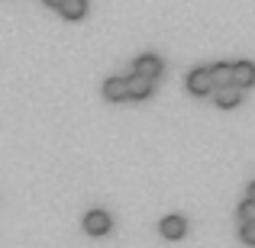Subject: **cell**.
Masks as SVG:
<instances>
[{
	"instance_id": "cell-1",
	"label": "cell",
	"mask_w": 255,
	"mask_h": 248,
	"mask_svg": "<svg viewBox=\"0 0 255 248\" xmlns=\"http://www.w3.org/2000/svg\"><path fill=\"white\" fill-rule=\"evenodd\" d=\"M187 90L194 97H207L210 90H217V81H213V71L210 68H194L187 75Z\"/></svg>"
},
{
	"instance_id": "cell-2",
	"label": "cell",
	"mask_w": 255,
	"mask_h": 248,
	"mask_svg": "<svg viewBox=\"0 0 255 248\" xmlns=\"http://www.w3.org/2000/svg\"><path fill=\"white\" fill-rule=\"evenodd\" d=\"M110 226H113V219H110L107 210H91L84 216V232H87V236H107Z\"/></svg>"
},
{
	"instance_id": "cell-3",
	"label": "cell",
	"mask_w": 255,
	"mask_h": 248,
	"mask_svg": "<svg viewBox=\"0 0 255 248\" xmlns=\"http://www.w3.org/2000/svg\"><path fill=\"white\" fill-rule=\"evenodd\" d=\"M213 100H217V106H223V110H233V106L243 103V87L239 84H223L213 90Z\"/></svg>"
},
{
	"instance_id": "cell-4",
	"label": "cell",
	"mask_w": 255,
	"mask_h": 248,
	"mask_svg": "<svg viewBox=\"0 0 255 248\" xmlns=\"http://www.w3.org/2000/svg\"><path fill=\"white\" fill-rule=\"evenodd\" d=\"M104 97L107 100H126L129 97V78H107L104 81Z\"/></svg>"
},
{
	"instance_id": "cell-5",
	"label": "cell",
	"mask_w": 255,
	"mask_h": 248,
	"mask_svg": "<svg viewBox=\"0 0 255 248\" xmlns=\"http://www.w3.org/2000/svg\"><path fill=\"white\" fill-rule=\"evenodd\" d=\"M158 232H162L165 239H171V242H178V239L187 232L184 216H165V219H162V226H158Z\"/></svg>"
},
{
	"instance_id": "cell-6",
	"label": "cell",
	"mask_w": 255,
	"mask_h": 248,
	"mask_svg": "<svg viewBox=\"0 0 255 248\" xmlns=\"http://www.w3.org/2000/svg\"><path fill=\"white\" fill-rule=\"evenodd\" d=\"M136 75L152 78V81H155V78L162 75V58H158V55H139L136 58Z\"/></svg>"
},
{
	"instance_id": "cell-7",
	"label": "cell",
	"mask_w": 255,
	"mask_h": 248,
	"mask_svg": "<svg viewBox=\"0 0 255 248\" xmlns=\"http://www.w3.org/2000/svg\"><path fill=\"white\" fill-rule=\"evenodd\" d=\"M152 87H155V81H152V78H142V75H136V71H132V78H129V97H132V100L152 97Z\"/></svg>"
},
{
	"instance_id": "cell-8",
	"label": "cell",
	"mask_w": 255,
	"mask_h": 248,
	"mask_svg": "<svg viewBox=\"0 0 255 248\" xmlns=\"http://www.w3.org/2000/svg\"><path fill=\"white\" fill-rule=\"evenodd\" d=\"M233 84H239L246 90V87L255 84V65L252 62H236L233 65Z\"/></svg>"
},
{
	"instance_id": "cell-9",
	"label": "cell",
	"mask_w": 255,
	"mask_h": 248,
	"mask_svg": "<svg viewBox=\"0 0 255 248\" xmlns=\"http://www.w3.org/2000/svg\"><path fill=\"white\" fill-rule=\"evenodd\" d=\"M58 13H62L65 19H81L87 13V0H65V3L58 6Z\"/></svg>"
},
{
	"instance_id": "cell-10",
	"label": "cell",
	"mask_w": 255,
	"mask_h": 248,
	"mask_svg": "<svg viewBox=\"0 0 255 248\" xmlns=\"http://www.w3.org/2000/svg\"><path fill=\"white\" fill-rule=\"evenodd\" d=\"M213 81H217V87H223V84H233V65H213Z\"/></svg>"
},
{
	"instance_id": "cell-11",
	"label": "cell",
	"mask_w": 255,
	"mask_h": 248,
	"mask_svg": "<svg viewBox=\"0 0 255 248\" xmlns=\"http://www.w3.org/2000/svg\"><path fill=\"white\" fill-rule=\"evenodd\" d=\"M239 219H243V223H252V219H255V200L252 197L239 203Z\"/></svg>"
},
{
	"instance_id": "cell-12",
	"label": "cell",
	"mask_w": 255,
	"mask_h": 248,
	"mask_svg": "<svg viewBox=\"0 0 255 248\" xmlns=\"http://www.w3.org/2000/svg\"><path fill=\"white\" fill-rule=\"evenodd\" d=\"M239 239H243L246 245H255V219H252V223H243V229H239Z\"/></svg>"
},
{
	"instance_id": "cell-13",
	"label": "cell",
	"mask_w": 255,
	"mask_h": 248,
	"mask_svg": "<svg viewBox=\"0 0 255 248\" xmlns=\"http://www.w3.org/2000/svg\"><path fill=\"white\" fill-rule=\"evenodd\" d=\"M62 3H65V0H45V6H55V10H58Z\"/></svg>"
},
{
	"instance_id": "cell-14",
	"label": "cell",
	"mask_w": 255,
	"mask_h": 248,
	"mask_svg": "<svg viewBox=\"0 0 255 248\" xmlns=\"http://www.w3.org/2000/svg\"><path fill=\"white\" fill-rule=\"evenodd\" d=\"M249 197L255 200V180H252V184H249Z\"/></svg>"
}]
</instances>
